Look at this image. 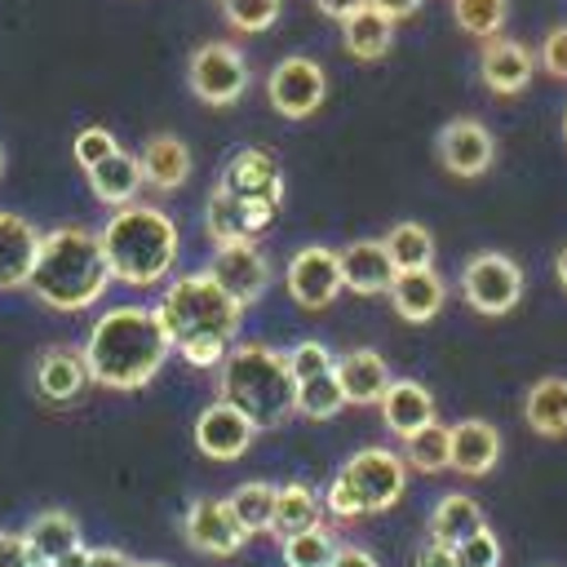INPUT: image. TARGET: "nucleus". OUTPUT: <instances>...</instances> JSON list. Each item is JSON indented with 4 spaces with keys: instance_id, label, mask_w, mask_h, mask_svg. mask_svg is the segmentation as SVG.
<instances>
[{
    "instance_id": "obj_1",
    "label": "nucleus",
    "mask_w": 567,
    "mask_h": 567,
    "mask_svg": "<svg viewBox=\"0 0 567 567\" xmlns=\"http://www.w3.org/2000/svg\"><path fill=\"white\" fill-rule=\"evenodd\" d=\"M168 346L190 363V368H213L226 359V350L239 341V319L244 306H235L221 284H213L208 270L182 275L164 288L155 306Z\"/></svg>"
},
{
    "instance_id": "obj_2",
    "label": "nucleus",
    "mask_w": 567,
    "mask_h": 567,
    "mask_svg": "<svg viewBox=\"0 0 567 567\" xmlns=\"http://www.w3.org/2000/svg\"><path fill=\"white\" fill-rule=\"evenodd\" d=\"M89 377L106 390H142L173 354L155 306H111L84 337Z\"/></svg>"
},
{
    "instance_id": "obj_3",
    "label": "nucleus",
    "mask_w": 567,
    "mask_h": 567,
    "mask_svg": "<svg viewBox=\"0 0 567 567\" xmlns=\"http://www.w3.org/2000/svg\"><path fill=\"white\" fill-rule=\"evenodd\" d=\"M27 288H35V297L49 310H62V315H80V310L97 306L102 292L111 288V266H106L97 230L53 226L40 239V257H35V270H31Z\"/></svg>"
},
{
    "instance_id": "obj_4",
    "label": "nucleus",
    "mask_w": 567,
    "mask_h": 567,
    "mask_svg": "<svg viewBox=\"0 0 567 567\" xmlns=\"http://www.w3.org/2000/svg\"><path fill=\"white\" fill-rule=\"evenodd\" d=\"M111 279L128 288H151L177 266V221L155 204H124L97 230Z\"/></svg>"
},
{
    "instance_id": "obj_5",
    "label": "nucleus",
    "mask_w": 567,
    "mask_h": 567,
    "mask_svg": "<svg viewBox=\"0 0 567 567\" xmlns=\"http://www.w3.org/2000/svg\"><path fill=\"white\" fill-rule=\"evenodd\" d=\"M217 399L248 412L257 430L284 425L297 412V381L288 372L284 350L266 341H235L217 363Z\"/></svg>"
},
{
    "instance_id": "obj_6",
    "label": "nucleus",
    "mask_w": 567,
    "mask_h": 567,
    "mask_svg": "<svg viewBox=\"0 0 567 567\" xmlns=\"http://www.w3.org/2000/svg\"><path fill=\"white\" fill-rule=\"evenodd\" d=\"M186 84L208 106H235L248 93V62L230 40H208L190 53Z\"/></svg>"
},
{
    "instance_id": "obj_7",
    "label": "nucleus",
    "mask_w": 567,
    "mask_h": 567,
    "mask_svg": "<svg viewBox=\"0 0 567 567\" xmlns=\"http://www.w3.org/2000/svg\"><path fill=\"white\" fill-rule=\"evenodd\" d=\"M461 297L478 315H509L523 297V270L505 252H474L461 266Z\"/></svg>"
},
{
    "instance_id": "obj_8",
    "label": "nucleus",
    "mask_w": 567,
    "mask_h": 567,
    "mask_svg": "<svg viewBox=\"0 0 567 567\" xmlns=\"http://www.w3.org/2000/svg\"><path fill=\"white\" fill-rule=\"evenodd\" d=\"M341 470L368 514H385L390 505H399V496L408 487V461L390 447H359Z\"/></svg>"
},
{
    "instance_id": "obj_9",
    "label": "nucleus",
    "mask_w": 567,
    "mask_h": 567,
    "mask_svg": "<svg viewBox=\"0 0 567 567\" xmlns=\"http://www.w3.org/2000/svg\"><path fill=\"white\" fill-rule=\"evenodd\" d=\"M323 93H328L323 66H319L315 58H301V53L275 62L270 75H266V97H270V106H275L284 120H306V115H315V111L323 106Z\"/></svg>"
},
{
    "instance_id": "obj_10",
    "label": "nucleus",
    "mask_w": 567,
    "mask_h": 567,
    "mask_svg": "<svg viewBox=\"0 0 567 567\" xmlns=\"http://www.w3.org/2000/svg\"><path fill=\"white\" fill-rule=\"evenodd\" d=\"M213 275V284H221V292L235 301V306H252L261 301V292L270 288V257L261 252L257 239H244V244H217L213 261L204 266Z\"/></svg>"
},
{
    "instance_id": "obj_11",
    "label": "nucleus",
    "mask_w": 567,
    "mask_h": 567,
    "mask_svg": "<svg viewBox=\"0 0 567 567\" xmlns=\"http://www.w3.org/2000/svg\"><path fill=\"white\" fill-rule=\"evenodd\" d=\"M284 284H288V297L301 306V310H323L332 306L346 284H341V261L332 248L323 244H310V248H297L284 266Z\"/></svg>"
},
{
    "instance_id": "obj_12",
    "label": "nucleus",
    "mask_w": 567,
    "mask_h": 567,
    "mask_svg": "<svg viewBox=\"0 0 567 567\" xmlns=\"http://www.w3.org/2000/svg\"><path fill=\"white\" fill-rule=\"evenodd\" d=\"M182 536L204 558H235L244 549V527L235 523L226 496H195L182 514Z\"/></svg>"
},
{
    "instance_id": "obj_13",
    "label": "nucleus",
    "mask_w": 567,
    "mask_h": 567,
    "mask_svg": "<svg viewBox=\"0 0 567 567\" xmlns=\"http://www.w3.org/2000/svg\"><path fill=\"white\" fill-rule=\"evenodd\" d=\"M257 439V421L226 399H213L195 416V447L208 461H239Z\"/></svg>"
},
{
    "instance_id": "obj_14",
    "label": "nucleus",
    "mask_w": 567,
    "mask_h": 567,
    "mask_svg": "<svg viewBox=\"0 0 567 567\" xmlns=\"http://www.w3.org/2000/svg\"><path fill=\"white\" fill-rule=\"evenodd\" d=\"M27 549H31V567H80L84 563V540H80V523L66 509H40L27 527Z\"/></svg>"
},
{
    "instance_id": "obj_15",
    "label": "nucleus",
    "mask_w": 567,
    "mask_h": 567,
    "mask_svg": "<svg viewBox=\"0 0 567 567\" xmlns=\"http://www.w3.org/2000/svg\"><path fill=\"white\" fill-rule=\"evenodd\" d=\"M217 186L230 190V195H239V199H257V204H266V208H279V204H284V173H279L275 155L261 151V146L235 151V155L226 159Z\"/></svg>"
},
{
    "instance_id": "obj_16",
    "label": "nucleus",
    "mask_w": 567,
    "mask_h": 567,
    "mask_svg": "<svg viewBox=\"0 0 567 567\" xmlns=\"http://www.w3.org/2000/svg\"><path fill=\"white\" fill-rule=\"evenodd\" d=\"M439 159H443V168L452 177H478V173L492 168L496 142H492V133L478 120L461 115V120H447L443 124V133H439Z\"/></svg>"
},
{
    "instance_id": "obj_17",
    "label": "nucleus",
    "mask_w": 567,
    "mask_h": 567,
    "mask_svg": "<svg viewBox=\"0 0 567 567\" xmlns=\"http://www.w3.org/2000/svg\"><path fill=\"white\" fill-rule=\"evenodd\" d=\"M270 217H275V208H266L257 199H239V195H230V190L217 186L208 195L204 226H208V239L213 244H244V239H257L270 226Z\"/></svg>"
},
{
    "instance_id": "obj_18",
    "label": "nucleus",
    "mask_w": 567,
    "mask_h": 567,
    "mask_svg": "<svg viewBox=\"0 0 567 567\" xmlns=\"http://www.w3.org/2000/svg\"><path fill=\"white\" fill-rule=\"evenodd\" d=\"M337 261H341V284L354 297H381V292H390V284L399 275L381 239H354L337 252Z\"/></svg>"
},
{
    "instance_id": "obj_19",
    "label": "nucleus",
    "mask_w": 567,
    "mask_h": 567,
    "mask_svg": "<svg viewBox=\"0 0 567 567\" xmlns=\"http://www.w3.org/2000/svg\"><path fill=\"white\" fill-rule=\"evenodd\" d=\"M44 230L27 221L22 213H0V288H27L35 257H40Z\"/></svg>"
},
{
    "instance_id": "obj_20",
    "label": "nucleus",
    "mask_w": 567,
    "mask_h": 567,
    "mask_svg": "<svg viewBox=\"0 0 567 567\" xmlns=\"http://www.w3.org/2000/svg\"><path fill=\"white\" fill-rule=\"evenodd\" d=\"M332 372H337V385H341V394H346V403H354V408H372V403H381V394L390 390V363L377 354V350H368V346H359V350H346L337 363H332Z\"/></svg>"
},
{
    "instance_id": "obj_21",
    "label": "nucleus",
    "mask_w": 567,
    "mask_h": 567,
    "mask_svg": "<svg viewBox=\"0 0 567 567\" xmlns=\"http://www.w3.org/2000/svg\"><path fill=\"white\" fill-rule=\"evenodd\" d=\"M478 75L501 97L523 93L532 84V75H536V53L527 44H518V40H501L496 35V40H487V49L478 58Z\"/></svg>"
},
{
    "instance_id": "obj_22",
    "label": "nucleus",
    "mask_w": 567,
    "mask_h": 567,
    "mask_svg": "<svg viewBox=\"0 0 567 567\" xmlns=\"http://www.w3.org/2000/svg\"><path fill=\"white\" fill-rule=\"evenodd\" d=\"M443 301H447V284H443V275L434 266H425V270H399L394 284H390V306L408 323H430L443 310Z\"/></svg>"
},
{
    "instance_id": "obj_23",
    "label": "nucleus",
    "mask_w": 567,
    "mask_h": 567,
    "mask_svg": "<svg viewBox=\"0 0 567 567\" xmlns=\"http://www.w3.org/2000/svg\"><path fill=\"white\" fill-rule=\"evenodd\" d=\"M89 363H84V350L80 346H49L35 363V390L49 399V403H71L84 394L89 385Z\"/></svg>"
},
{
    "instance_id": "obj_24",
    "label": "nucleus",
    "mask_w": 567,
    "mask_h": 567,
    "mask_svg": "<svg viewBox=\"0 0 567 567\" xmlns=\"http://www.w3.org/2000/svg\"><path fill=\"white\" fill-rule=\"evenodd\" d=\"M501 461V434L492 421L465 416L452 425V452H447V470L465 474V478H483L492 465Z\"/></svg>"
},
{
    "instance_id": "obj_25",
    "label": "nucleus",
    "mask_w": 567,
    "mask_h": 567,
    "mask_svg": "<svg viewBox=\"0 0 567 567\" xmlns=\"http://www.w3.org/2000/svg\"><path fill=\"white\" fill-rule=\"evenodd\" d=\"M377 408H381V421L394 439H412L416 430H425L434 421V394L421 381H408V377H394Z\"/></svg>"
},
{
    "instance_id": "obj_26",
    "label": "nucleus",
    "mask_w": 567,
    "mask_h": 567,
    "mask_svg": "<svg viewBox=\"0 0 567 567\" xmlns=\"http://www.w3.org/2000/svg\"><path fill=\"white\" fill-rule=\"evenodd\" d=\"M137 164H142V182H151L155 190H177L190 177V146L177 133H155L146 137Z\"/></svg>"
},
{
    "instance_id": "obj_27",
    "label": "nucleus",
    "mask_w": 567,
    "mask_h": 567,
    "mask_svg": "<svg viewBox=\"0 0 567 567\" xmlns=\"http://www.w3.org/2000/svg\"><path fill=\"white\" fill-rule=\"evenodd\" d=\"M89 190H93V199L106 204V208L133 204L137 190H142V164H137V155L115 151V155H106L102 164H93V168H89Z\"/></svg>"
},
{
    "instance_id": "obj_28",
    "label": "nucleus",
    "mask_w": 567,
    "mask_h": 567,
    "mask_svg": "<svg viewBox=\"0 0 567 567\" xmlns=\"http://www.w3.org/2000/svg\"><path fill=\"white\" fill-rule=\"evenodd\" d=\"M341 44H346L350 58L377 62V58H385L390 44H394V22H390L385 13H377L372 4H363L359 13H350V18L341 22Z\"/></svg>"
},
{
    "instance_id": "obj_29",
    "label": "nucleus",
    "mask_w": 567,
    "mask_h": 567,
    "mask_svg": "<svg viewBox=\"0 0 567 567\" xmlns=\"http://www.w3.org/2000/svg\"><path fill=\"white\" fill-rule=\"evenodd\" d=\"M523 416L536 434L563 439L567 434V377H540L523 399Z\"/></svg>"
},
{
    "instance_id": "obj_30",
    "label": "nucleus",
    "mask_w": 567,
    "mask_h": 567,
    "mask_svg": "<svg viewBox=\"0 0 567 567\" xmlns=\"http://www.w3.org/2000/svg\"><path fill=\"white\" fill-rule=\"evenodd\" d=\"M478 527H487V523H483V509H478V501L465 496V492H447V496H439V505L430 509V540L461 545V540L474 536Z\"/></svg>"
},
{
    "instance_id": "obj_31",
    "label": "nucleus",
    "mask_w": 567,
    "mask_h": 567,
    "mask_svg": "<svg viewBox=\"0 0 567 567\" xmlns=\"http://www.w3.org/2000/svg\"><path fill=\"white\" fill-rule=\"evenodd\" d=\"M319 501H323V496H319L310 483H284V487L275 492L270 532L284 540V536H292V532H306V527L323 523V518H319Z\"/></svg>"
},
{
    "instance_id": "obj_32",
    "label": "nucleus",
    "mask_w": 567,
    "mask_h": 567,
    "mask_svg": "<svg viewBox=\"0 0 567 567\" xmlns=\"http://www.w3.org/2000/svg\"><path fill=\"white\" fill-rule=\"evenodd\" d=\"M275 492H279V483L248 478V483H239V487L226 496V505H230L235 523L244 527V536L270 532V518H275Z\"/></svg>"
},
{
    "instance_id": "obj_33",
    "label": "nucleus",
    "mask_w": 567,
    "mask_h": 567,
    "mask_svg": "<svg viewBox=\"0 0 567 567\" xmlns=\"http://www.w3.org/2000/svg\"><path fill=\"white\" fill-rule=\"evenodd\" d=\"M381 244H385L394 270H425V266H434V235H430L421 221H399V226H390V230L381 235Z\"/></svg>"
},
{
    "instance_id": "obj_34",
    "label": "nucleus",
    "mask_w": 567,
    "mask_h": 567,
    "mask_svg": "<svg viewBox=\"0 0 567 567\" xmlns=\"http://www.w3.org/2000/svg\"><path fill=\"white\" fill-rule=\"evenodd\" d=\"M279 545H284V567H328L341 540H337V532L328 523H315L306 532L284 536Z\"/></svg>"
},
{
    "instance_id": "obj_35",
    "label": "nucleus",
    "mask_w": 567,
    "mask_h": 567,
    "mask_svg": "<svg viewBox=\"0 0 567 567\" xmlns=\"http://www.w3.org/2000/svg\"><path fill=\"white\" fill-rule=\"evenodd\" d=\"M447 452H452V425L430 421L425 430H416L412 439H403V461L421 474H439L447 470Z\"/></svg>"
},
{
    "instance_id": "obj_36",
    "label": "nucleus",
    "mask_w": 567,
    "mask_h": 567,
    "mask_svg": "<svg viewBox=\"0 0 567 567\" xmlns=\"http://www.w3.org/2000/svg\"><path fill=\"white\" fill-rule=\"evenodd\" d=\"M341 408H350V403H346V394H341V385H337V372H319V377H310V381L297 385V412H301V416H310V421H332Z\"/></svg>"
},
{
    "instance_id": "obj_37",
    "label": "nucleus",
    "mask_w": 567,
    "mask_h": 567,
    "mask_svg": "<svg viewBox=\"0 0 567 567\" xmlns=\"http://www.w3.org/2000/svg\"><path fill=\"white\" fill-rule=\"evenodd\" d=\"M505 13H509V0H452L456 27L478 40H496L505 27Z\"/></svg>"
},
{
    "instance_id": "obj_38",
    "label": "nucleus",
    "mask_w": 567,
    "mask_h": 567,
    "mask_svg": "<svg viewBox=\"0 0 567 567\" xmlns=\"http://www.w3.org/2000/svg\"><path fill=\"white\" fill-rule=\"evenodd\" d=\"M279 9H284V0H221L226 22H230L235 31H244V35L270 31V27L279 22Z\"/></svg>"
},
{
    "instance_id": "obj_39",
    "label": "nucleus",
    "mask_w": 567,
    "mask_h": 567,
    "mask_svg": "<svg viewBox=\"0 0 567 567\" xmlns=\"http://www.w3.org/2000/svg\"><path fill=\"white\" fill-rule=\"evenodd\" d=\"M120 151V142H115V133L111 128H102V124H89V128H80L75 137H71V155H75V164L89 173L93 164H102L106 155H115Z\"/></svg>"
},
{
    "instance_id": "obj_40",
    "label": "nucleus",
    "mask_w": 567,
    "mask_h": 567,
    "mask_svg": "<svg viewBox=\"0 0 567 567\" xmlns=\"http://www.w3.org/2000/svg\"><path fill=\"white\" fill-rule=\"evenodd\" d=\"M288 372H292V381L301 385V381H310V377H319V372H332V350L323 346V341H297L288 354Z\"/></svg>"
},
{
    "instance_id": "obj_41",
    "label": "nucleus",
    "mask_w": 567,
    "mask_h": 567,
    "mask_svg": "<svg viewBox=\"0 0 567 567\" xmlns=\"http://www.w3.org/2000/svg\"><path fill=\"white\" fill-rule=\"evenodd\" d=\"M323 505H328V514H332V518H341V523H354V518H363V514H368V509H363V501H359V492L350 487L346 470H337V474L328 478V487H323Z\"/></svg>"
},
{
    "instance_id": "obj_42",
    "label": "nucleus",
    "mask_w": 567,
    "mask_h": 567,
    "mask_svg": "<svg viewBox=\"0 0 567 567\" xmlns=\"http://www.w3.org/2000/svg\"><path fill=\"white\" fill-rule=\"evenodd\" d=\"M456 549V563L461 567H501V540H496V532H487V527H478L474 536H465L461 545H452Z\"/></svg>"
},
{
    "instance_id": "obj_43",
    "label": "nucleus",
    "mask_w": 567,
    "mask_h": 567,
    "mask_svg": "<svg viewBox=\"0 0 567 567\" xmlns=\"http://www.w3.org/2000/svg\"><path fill=\"white\" fill-rule=\"evenodd\" d=\"M540 66L558 80H567V27H554L540 44Z\"/></svg>"
},
{
    "instance_id": "obj_44",
    "label": "nucleus",
    "mask_w": 567,
    "mask_h": 567,
    "mask_svg": "<svg viewBox=\"0 0 567 567\" xmlns=\"http://www.w3.org/2000/svg\"><path fill=\"white\" fill-rule=\"evenodd\" d=\"M0 567H31V549L22 532H0Z\"/></svg>"
},
{
    "instance_id": "obj_45",
    "label": "nucleus",
    "mask_w": 567,
    "mask_h": 567,
    "mask_svg": "<svg viewBox=\"0 0 567 567\" xmlns=\"http://www.w3.org/2000/svg\"><path fill=\"white\" fill-rule=\"evenodd\" d=\"M80 567H137V558H128L115 545H93V549H84V563Z\"/></svg>"
},
{
    "instance_id": "obj_46",
    "label": "nucleus",
    "mask_w": 567,
    "mask_h": 567,
    "mask_svg": "<svg viewBox=\"0 0 567 567\" xmlns=\"http://www.w3.org/2000/svg\"><path fill=\"white\" fill-rule=\"evenodd\" d=\"M416 567H461V563H456V549H452V545L425 540V545L416 549Z\"/></svg>"
},
{
    "instance_id": "obj_47",
    "label": "nucleus",
    "mask_w": 567,
    "mask_h": 567,
    "mask_svg": "<svg viewBox=\"0 0 567 567\" xmlns=\"http://www.w3.org/2000/svg\"><path fill=\"white\" fill-rule=\"evenodd\" d=\"M328 567H377V558L363 545H337V554H332Z\"/></svg>"
},
{
    "instance_id": "obj_48",
    "label": "nucleus",
    "mask_w": 567,
    "mask_h": 567,
    "mask_svg": "<svg viewBox=\"0 0 567 567\" xmlns=\"http://www.w3.org/2000/svg\"><path fill=\"white\" fill-rule=\"evenodd\" d=\"M377 13H385L390 22H399V18H408V13H416L421 9V0H368Z\"/></svg>"
},
{
    "instance_id": "obj_49",
    "label": "nucleus",
    "mask_w": 567,
    "mask_h": 567,
    "mask_svg": "<svg viewBox=\"0 0 567 567\" xmlns=\"http://www.w3.org/2000/svg\"><path fill=\"white\" fill-rule=\"evenodd\" d=\"M319 4V13H328V18H337V22H346L350 13H359L368 0H315Z\"/></svg>"
},
{
    "instance_id": "obj_50",
    "label": "nucleus",
    "mask_w": 567,
    "mask_h": 567,
    "mask_svg": "<svg viewBox=\"0 0 567 567\" xmlns=\"http://www.w3.org/2000/svg\"><path fill=\"white\" fill-rule=\"evenodd\" d=\"M554 270H558V284L567 288V244L558 248V261H554Z\"/></svg>"
},
{
    "instance_id": "obj_51",
    "label": "nucleus",
    "mask_w": 567,
    "mask_h": 567,
    "mask_svg": "<svg viewBox=\"0 0 567 567\" xmlns=\"http://www.w3.org/2000/svg\"><path fill=\"white\" fill-rule=\"evenodd\" d=\"M137 567H168V563H137Z\"/></svg>"
},
{
    "instance_id": "obj_52",
    "label": "nucleus",
    "mask_w": 567,
    "mask_h": 567,
    "mask_svg": "<svg viewBox=\"0 0 567 567\" xmlns=\"http://www.w3.org/2000/svg\"><path fill=\"white\" fill-rule=\"evenodd\" d=\"M0 173H4V146H0Z\"/></svg>"
},
{
    "instance_id": "obj_53",
    "label": "nucleus",
    "mask_w": 567,
    "mask_h": 567,
    "mask_svg": "<svg viewBox=\"0 0 567 567\" xmlns=\"http://www.w3.org/2000/svg\"><path fill=\"white\" fill-rule=\"evenodd\" d=\"M563 137H567V115H563Z\"/></svg>"
}]
</instances>
